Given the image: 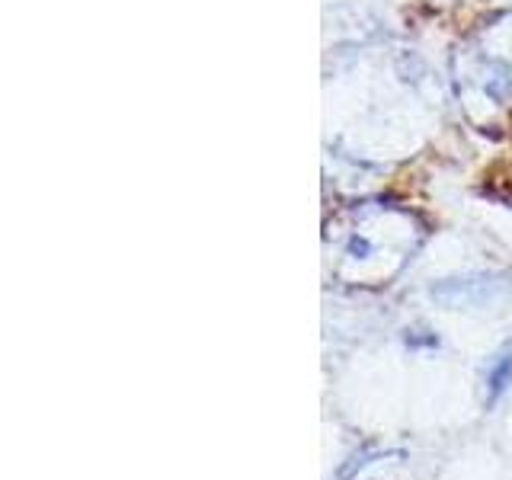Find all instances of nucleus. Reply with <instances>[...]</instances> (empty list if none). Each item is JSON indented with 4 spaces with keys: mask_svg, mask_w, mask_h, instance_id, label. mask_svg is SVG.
<instances>
[{
    "mask_svg": "<svg viewBox=\"0 0 512 480\" xmlns=\"http://www.w3.org/2000/svg\"><path fill=\"white\" fill-rule=\"evenodd\" d=\"M509 384H512V343L496 352L487 368V400L490 404L509 388Z\"/></svg>",
    "mask_w": 512,
    "mask_h": 480,
    "instance_id": "nucleus-1",
    "label": "nucleus"
}]
</instances>
